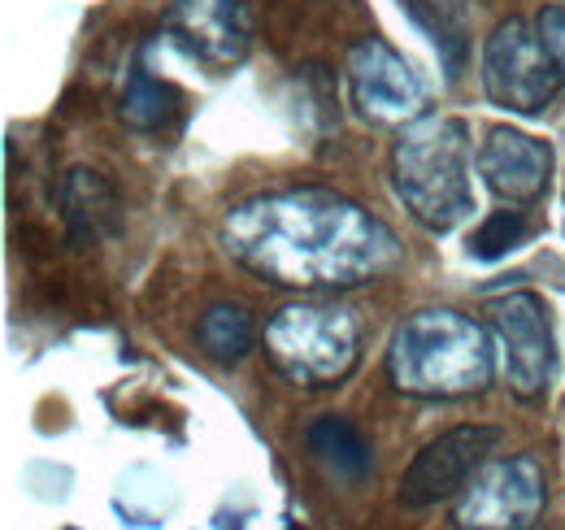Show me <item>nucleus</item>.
Here are the masks:
<instances>
[{
    "label": "nucleus",
    "instance_id": "14",
    "mask_svg": "<svg viewBox=\"0 0 565 530\" xmlns=\"http://www.w3.org/2000/svg\"><path fill=\"white\" fill-rule=\"evenodd\" d=\"M401 9L426 31V40L435 44V53L444 57L448 74L457 78L466 66V0H401Z\"/></svg>",
    "mask_w": 565,
    "mask_h": 530
},
{
    "label": "nucleus",
    "instance_id": "17",
    "mask_svg": "<svg viewBox=\"0 0 565 530\" xmlns=\"http://www.w3.org/2000/svg\"><path fill=\"white\" fill-rule=\"evenodd\" d=\"M531 240V218L513 204V209H495L479 222V231L470 235V257L475 262H500L504 253L522 248Z\"/></svg>",
    "mask_w": 565,
    "mask_h": 530
},
{
    "label": "nucleus",
    "instance_id": "7",
    "mask_svg": "<svg viewBox=\"0 0 565 530\" xmlns=\"http://www.w3.org/2000/svg\"><path fill=\"white\" fill-rule=\"evenodd\" d=\"M548 483L544 465L526 453L518 457H492L483 465L461 500H457V527L461 530H531L544 513Z\"/></svg>",
    "mask_w": 565,
    "mask_h": 530
},
{
    "label": "nucleus",
    "instance_id": "5",
    "mask_svg": "<svg viewBox=\"0 0 565 530\" xmlns=\"http://www.w3.org/2000/svg\"><path fill=\"white\" fill-rule=\"evenodd\" d=\"M479 74L495 109H509L522 118L544 114L565 87V74L548 40L540 35V22H526V18H509L488 35Z\"/></svg>",
    "mask_w": 565,
    "mask_h": 530
},
{
    "label": "nucleus",
    "instance_id": "18",
    "mask_svg": "<svg viewBox=\"0 0 565 530\" xmlns=\"http://www.w3.org/2000/svg\"><path fill=\"white\" fill-rule=\"evenodd\" d=\"M535 22H540V35L548 40V49H553V57L565 74V4H548Z\"/></svg>",
    "mask_w": 565,
    "mask_h": 530
},
{
    "label": "nucleus",
    "instance_id": "2",
    "mask_svg": "<svg viewBox=\"0 0 565 530\" xmlns=\"http://www.w3.org/2000/svg\"><path fill=\"white\" fill-rule=\"evenodd\" d=\"M495 339L488 327L457 309H418L387 343V383L405 396L461 400L475 396L495 374Z\"/></svg>",
    "mask_w": 565,
    "mask_h": 530
},
{
    "label": "nucleus",
    "instance_id": "16",
    "mask_svg": "<svg viewBox=\"0 0 565 530\" xmlns=\"http://www.w3.org/2000/svg\"><path fill=\"white\" fill-rule=\"evenodd\" d=\"M179 114V92L161 78H152L143 66L131 70L127 92H122V123L131 131H161Z\"/></svg>",
    "mask_w": 565,
    "mask_h": 530
},
{
    "label": "nucleus",
    "instance_id": "13",
    "mask_svg": "<svg viewBox=\"0 0 565 530\" xmlns=\"http://www.w3.org/2000/svg\"><path fill=\"white\" fill-rule=\"evenodd\" d=\"M305 444H309L313 462L322 465L331 478H340V483H361L374 469L370 439L356 431L349 417H318L305 431Z\"/></svg>",
    "mask_w": 565,
    "mask_h": 530
},
{
    "label": "nucleus",
    "instance_id": "10",
    "mask_svg": "<svg viewBox=\"0 0 565 530\" xmlns=\"http://www.w3.org/2000/svg\"><path fill=\"white\" fill-rule=\"evenodd\" d=\"M166 35L210 70L239 66L253 49V18L244 0H170Z\"/></svg>",
    "mask_w": 565,
    "mask_h": 530
},
{
    "label": "nucleus",
    "instance_id": "15",
    "mask_svg": "<svg viewBox=\"0 0 565 530\" xmlns=\"http://www.w3.org/2000/svg\"><path fill=\"white\" fill-rule=\"evenodd\" d=\"M196 343L217 365H239L253 352V318L239 305H213L196 322Z\"/></svg>",
    "mask_w": 565,
    "mask_h": 530
},
{
    "label": "nucleus",
    "instance_id": "11",
    "mask_svg": "<svg viewBox=\"0 0 565 530\" xmlns=\"http://www.w3.org/2000/svg\"><path fill=\"white\" fill-rule=\"evenodd\" d=\"M475 161H479V174L492 188V197L518 204V209L544 200L548 179H553V148L535 135L513 131V127H492L483 135Z\"/></svg>",
    "mask_w": 565,
    "mask_h": 530
},
{
    "label": "nucleus",
    "instance_id": "4",
    "mask_svg": "<svg viewBox=\"0 0 565 530\" xmlns=\"http://www.w3.org/2000/svg\"><path fill=\"white\" fill-rule=\"evenodd\" d=\"M266 357L305 392L340 388L361 361V327L349 309L300 300L266 322Z\"/></svg>",
    "mask_w": 565,
    "mask_h": 530
},
{
    "label": "nucleus",
    "instance_id": "3",
    "mask_svg": "<svg viewBox=\"0 0 565 530\" xmlns=\"http://www.w3.org/2000/svg\"><path fill=\"white\" fill-rule=\"evenodd\" d=\"M392 192L430 235L452 231L475 213L470 131L461 118L423 114L392 144Z\"/></svg>",
    "mask_w": 565,
    "mask_h": 530
},
{
    "label": "nucleus",
    "instance_id": "12",
    "mask_svg": "<svg viewBox=\"0 0 565 530\" xmlns=\"http://www.w3.org/2000/svg\"><path fill=\"white\" fill-rule=\"evenodd\" d=\"M62 204H66V231L78 248L100 244L105 235L118 231V192L100 170H87V166L71 170L62 188Z\"/></svg>",
    "mask_w": 565,
    "mask_h": 530
},
{
    "label": "nucleus",
    "instance_id": "6",
    "mask_svg": "<svg viewBox=\"0 0 565 530\" xmlns=\"http://www.w3.org/2000/svg\"><path fill=\"white\" fill-rule=\"evenodd\" d=\"M504 383L518 400L548 396L553 374H557V335L553 314L535 292H509L488 305Z\"/></svg>",
    "mask_w": 565,
    "mask_h": 530
},
{
    "label": "nucleus",
    "instance_id": "1",
    "mask_svg": "<svg viewBox=\"0 0 565 530\" xmlns=\"http://www.w3.org/2000/svg\"><path fill=\"white\" fill-rule=\"evenodd\" d=\"M217 240L248 274L296 292L379 283L405 262L396 231L331 188H279L239 200L226 209Z\"/></svg>",
    "mask_w": 565,
    "mask_h": 530
},
{
    "label": "nucleus",
    "instance_id": "8",
    "mask_svg": "<svg viewBox=\"0 0 565 530\" xmlns=\"http://www.w3.org/2000/svg\"><path fill=\"white\" fill-rule=\"evenodd\" d=\"M349 100L353 109L374 127H409L423 118L426 87L418 70L409 66L383 35H365L349 49L344 62Z\"/></svg>",
    "mask_w": 565,
    "mask_h": 530
},
{
    "label": "nucleus",
    "instance_id": "9",
    "mask_svg": "<svg viewBox=\"0 0 565 530\" xmlns=\"http://www.w3.org/2000/svg\"><path fill=\"white\" fill-rule=\"evenodd\" d=\"M495 426H452L439 439H430L423 453L409 462L401 478V505L405 509H430L448 496H461L466 483L495 457L500 448Z\"/></svg>",
    "mask_w": 565,
    "mask_h": 530
}]
</instances>
